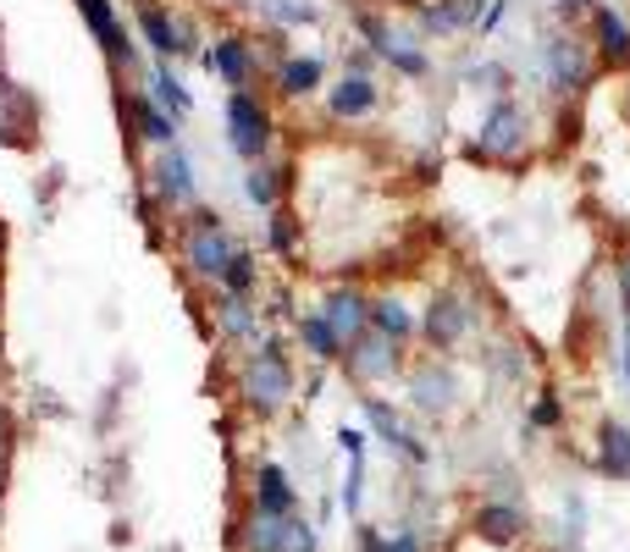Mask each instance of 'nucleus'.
<instances>
[{
	"mask_svg": "<svg viewBox=\"0 0 630 552\" xmlns=\"http://www.w3.org/2000/svg\"><path fill=\"white\" fill-rule=\"evenodd\" d=\"M536 150V117L525 100H492V111L481 117L476 139L465 144V161H487V166H525Z\"/></svg>",
	"mask_w": 630,
	"mask_h": 552,
	"instance_id": "1",
	"label": "nucleus"
},
{
	"mask_svg": "<svg viewBox=\"0 0 630 552\" xmlns=\"http://www.w3.org/2000/svg\"><path fill=\"white\" fill-rule=\"evenodd\" d=\"M232 255H238V238L227 232L221 210L194 205V210H188V221H183V243H177L183 271H188L194 282H216V288H221V271H227V260H232Z\"/></svg>",
	"mask_w": 630,
	"mask_h": 552,
	"instance_id": "2",
	"label": "nucleus"
},
{
	"mask_svg": "<svg viewBox=\"0 0 630 552\" xmlns=\"http://www.w3.org/2000/svg\"><path fill=\"white\" fill-rule=\"evenodd\" d=\"M293 392H298L293 359H287L276 343H260V354H249L243 370H238V403H243L249 414H276V409L293 403Z\"/></svg>",
	"mask_w": 630,
	"mask_h": 552,
	"instance_id": "3",
	"label": "nucleus"
},
{
	"mask_svg": "<svg viewBox=\"0 0 630 552\" xmlns=\"http://www.w3.org/2000/svg\"><path fill=\"white\" fill-rule=\"evenodd\" d=\"M355 23H360V34H366V51L377 56V62H388L399 78H426L432 73V56H426V45L415 40V34H399L382 12H371V7H360L355 12Z\"/></svg>",
	"mask_w": 630,
	"mask_h": 552,
	"instance_id": "4",
	"label": "nucleus"
},
{
	"mask_svg": "<svg viewBox=\"0 0 630 552\" xmlns=\"http://www.w3.org/2000/svg\"><path fill=\"white\" fill-rule=\"evenodd\" d=\"M227 144H232L249 166L271 155V144H276V117H271V106H265L254 89L227 95Z\"/></svg>",
	"mask_w": 630,
	"mask_h": 552,
	"instance_id": "5",
	"label": "nucleus"
},
{
	"mask_svg": "<svg viewBox=\"0 0 630 552\" xmlns=\"http://www.w3.org/2000/svg\"><path fill=\"white\" fill-rule=\"evenodd\" d=\"M404 381H410L415 414H426V420L454 414L459 398H465V376H459V365H448V359H415V365L404 370Z\"/></svg>",
	"mask_w": 630,
	"mask_h": 552,
	"instance_id": "6",
	"label": "nucleus"
},
{
	"mask_svg": "<svg viewBox=\"0 0 630 552\" xmlns=\"http://www.w3.org/2000/svg\"><path fill=\"white\" fill-rule=\"evenodd\" d=\"M470 326H476V310H470V299H465L459 288H437V293L426 299V310H421V343H426L432 354L459 348V343L470 337Z\"/></svg>",
	"mask_w": 630,
	"mask_h": 552,
	"instance_id": "7",
	"label": "nucleus"
},
{
	"mask_svg": "<svg viewBox=\"0 0 630 552\" xmlns=\"http://www.w3.org/2000/svg\"><path fill=\"white\" fill-rule=\"evenodd\" d=\"M410 365H404V348L399 343H388L382 332H366L349 354H344V376L355 381V387H366V392H377L382 381H393V376H404Z\"/></svg>",
	"mask_w": 630,
	"mask_h": 552,
	"instance_id": "8",
	"label": "nucleus"
},
{
	"mask_svg": "<svg viewBox=\"0 0 630 552\" xmlns=\"http://www.w3.org/2000/svg\"><path fill=\"white\" fill-rule=\"evenodd\" d=\"M547 78H553V95H580V89L597 78V51H591L580 34L558 29V34L547 40Z\"/></svg>",
	"mask_w": 630,
	"mask_h": 552,
	"instance_id": "9",
	"label": "nucleus"
},
{
	"mask_svg": "<svg viewBox=\"0 0 630 552\" xmlns=\"http://www.w3.org/2000/svg\"><path fill=\"white\" fill-rule=\"evenodd\" d=\"M315 310H322V321L338 332L344 354H349V348L371 332V293H366V288H355V282H333Z\"/></svg>",
	"mask_w": 630,
	"mask_h": 552,
	"instance_id": "10",
	"label": "nucleus"
},
{
	"mask_svg": "<svg viewBox=\"0 0 630 552\" xmlns=\"http://www.w3.org/2000/svg\"><path fill=\"white\" fill-rule=\"evenodd\" d=\"M139 34H144V45L155 51V62L199 56V51H194V23H183L166 0H139Z\"/></svg>",
	"mask_w": 630,
	"mask_h": 552,
	"instance_id": "11",
	"label": "nucleus"
},
{
	"mask_svg": "<svg viewBox=\"0 0 630 552\" xmlns=\"http://www.w3.org/2000/svg\"><path fill=\"white\" fill-rule=\"evenodd\" d=\"M150 199L161 205V210H177V205H188L194 210V166H188V155L172 144V150H155V161H150Z\"/></svg>",
	"mask_w": 630,
	"mask_h": 552,
	"instance_id": "12",
	"label": "nucleus"
},
{
	"mask_svg": "<svg viewBox=\"0 0 630 552\" xmlns=\"http://www.w3.org/2000/svg\"><path fill=\"white\" fill-rule=\"evenodd\" d=\"M525 530H531V513L520 502H476V513H470V541L498 546V552L520 546Z\"/></svg>",
	"mask_w": 630,
	"mask_h": 552,
	"instance_id": "13",
	"label": "nucleus"
},
{
	"mask_svg": "<svg viewBox=\"0 0 630 552\" xmlns=\"http://www.w3.org/2000/svg\"><path fill=\"white\" fill-rule=\"evenodd\" d=\"M78 12H84L95 45L106 51V62L122 67V73H133L139 56H133V40H128V29H122V18H117V0H78Z\"/></svg>",
	"mask_w": 630,
	"mask_h": 552,
	"instance_id": "14",
	"label": "nucleus"
},
{
	"mask_svg": "<svg viewBox=\"0 0 630 552\" xmlns=\"http://www.w3.org/2000/svg\"><path fill=\"white\" fill-rule=\"evenodd\" d=\"M360 409H366V425H371V431H377L388 447H399V453H404V458H415V464H426V458H432V447H426V442L415 436V425H410V420L393 409V398H382V392H366V398H360Z\"/></svg>",
	"mask_w": 630,
	"mask_h": 552,
	"instance_id": "15",
	"label": "nucleus"
},
{
	"mask_svg": "<svg viewBox=\"0 0 630 552\" xmlns=\"http://www.w3.org/2000/svg\"><path fill=\"white\" fill-rule=\"evenodd\" d=\"M199 67L216 73L232 95H238V89H254V73H260V67H254V45H249L243 34H221L210 51H199Z\"/></svg>",
	"mask_w": 630,
	"mask_h": 552,
	"instance_id": "16",
	"label": "nucleus"
},
{
	"mask_svg": "<svg viewBox=\"0 0 630 552\" xmlns=\"http://www.w3.org/2000/svg\"><path fill=\"white\" fill-rule=\"evenodd\" d=\"M382 111V84L377 78H360V73H344L333 89H327V117L333 122H366Z\"/></svg>",
	"mask_w": 630,
	"mask_h": 552,
	"instance_id": "17",
	"label": "nucleus"
},
{
	"mask_svg": "<svg viewBox=\"0 0 630 552\" xmlns=\"http://www.w3.org/2000/svg\"><path fill=\"white\" fill-rule=\"evenodd\" d=\"M122 122H128V139H144L155 150H172L177 144V117L161 111L150 95H122Z\"/></svg>",
	"mask_w": 630,
	"mask_h": 552,
	"instance_id": "18",
	"label": "nucleus"
},
{
	"mask_svg": "<svg viewBox=\"0 0 630 552\" xmlns=\"http://www.w3.org/2000/svg\"><path fill=\"white\" fill-rule=\"evenodd\" d=\"M586 29H591V51H597V67H630V18H619L613 7H591V18H586Z\"/></svg>",
	"mask_w": 630,
	"mask_h": 552,
	"instance_id": "19",
	"label": "nucleus"
},
{
	"mask_svg": "<svg viewBox=\"0 0 630 552\" xmlns=\"http://www.w3.org/2000/svg\"><path fill=\"white\" fill-rule=\"evenodd\" d=\"M249 508H260V513H276V519H287V513H298V486H293V475L282 469V464H254V486H249Z\"/></svg>",
	"mask_w": 630,
	"mask_h": 552,
	"instance_id": "20",
	"label": "nucleus"
},
{
	"mask_svg": "<svg viewBox=\"0 0 630 552\" xmlns=\"http://www.w3.org/2000/svg\"><path fill=\"white\" fill-rule=\"evenodd\" d=\"M591 464L597 475L608 480H630V425L624 420H597V436H591Z\"/></svg>",
	"mask_w": 630,
	"mask_h": 552,
	"instance_id": "21",
	"label": "nucleus"
},
{
	"mask_svg": "<svg viewBox=\"0 0 630 552\" xmlns=\"http://www.w3.org/2000/svg\"><path fill=\"white\" fill-rule=\"evenodd\" d=\"M371 332H382L388 343H415L421 337V315L399 299V293H371Z\"/></svg>",
	"mask_w": 630,
	"mask_h": 552,
	"instance_id": "22",
	"label": "nucleus"
},
{
	"mask_svg": "<svg viewBox=\"0 0 630 552\" xmlns=\"http://www.w3.org/2000/svg\"><path fill=\"white\" fill-rule=\"evenodd\" d=\"M476 18H481V0H421L415 7V23L426 34H465L476 29Z\"/></svg>",
	"mask_w": 630,
	"mask_h": 552,
	"instance_id": "23",
	"label": "nucleus"
},
{
	"mask_svg": "<svg viewBox=\"0 0 630 552\" xmlns=\"http://www.w3.org/2000/svg\"><path fill=\"white\" fill-rule=\"evenodd\" d=\"M327 84V62L322 56H282L276 62V95L282 100H309Z\"/></svg>",
	"mask_w": 630,
	"mask_h": 552,
	"instance_id": "24",
	"label": "nucleus"
},
{
	"mask_svg": "<svg viewBox=\"0 0 630 552\" xmlns=\"http://www.w3.org/2000/svg\"><path fill=\"white\" fill-rule=\"evenodd\" d=\"M210 321H216V332H221L227 343H260L254 299H232V293H221V299L210 304Z\"/></svg>",
	"mask_w": 630,
	"mask_h": 552,
	"instance_id": "25",
	"label": "nucleus"
},
{
	"mask_svg": "<svg viewBox=\"0 0 630 552\" xmlns=\"http://www.w3.org/2000/svg\"><path fill=\"white\" fill-rule=\"evenodd\" d=\"M287 519H293V513H287ZM287 519H276V513H260V508H249V513L238 519V530H232V546H238V552H282Z\"/></svg>",
	"mask_w": 630,
	"mask_h": 552,
	"instance_id": "26",
	"label": "nucleus"
},
{
	"mask_svg": "<svg viewBox=\"0 0 630 552\" xmlns=\"http://www.w3.org/2000/svg\"><path fill=\"white\" fill-rule=\"evenodd\" d=\"M298 343H304V354H309L315 365H344V343H338V332L322 321V310H298Z\"/></svg>",
	"mask_w": 630,
	"mask_h": 552,
	"instance_id": "27",
	"label": "nucleus"
},
{
	"mask_svg": "<svg viewBox=\"0 0 630 552\" xmlns=\"http://www.w3.org/2000/svg\"><path fill=\"white\" fill-rule=\"evenodd\" d=\"M265 243H271V255H276V260H287V266L304 255V221H298V210H293V205L265 210Z\"/></svg>",
	"mask_w": 630,
	"mask_h": 552,
	"instance_id": "28",
	"label": "nucleus"
},
{
	"mask_svg": "<svg viewBox=\"0 0 630 552\" xmlns=\"http://www.w3.org/2000/svg\"><path fill=\"white\" fill-rule=\"evenodd\" d=\"M282 183H287V172H282V166L254 161V166L243 172V199H249V205H260V210H276V205H282Z\"/></svg>",
	"mask_w": 630,
	"mask_h": 552,
	"instance_id": "29",
	"label": "nucleus"
},
{
	"mask_svg": "<svg viewBox=\"0 0 630 552\" xmlns=\"http://www.w3.org/2000/svg\"><path fill=\"white\" fill-rule=\"evenodd\" d=\"M150 100L161 106V111H172L177 122L194 111V100H188V89H183V78L166 67V62H155V73H150Z\"/></svg>",
	"mask_w": 630,
	"mask_h": 552,
	"instance_id": "30",
	"label": "nucleus"
},
{
	"mask_svg": "<svg viewBox=\"0 0 630 552\" xmlns=\"http://www.w3.org/2000/svg\"><path fill=\"white\" fill-rule=\"evenodd\" d=\"M254 288H260V260H254V249L238 243V255H232L227 271H221V293H232V299H254Z\"/></svg>",
	"mask_w": 630,
	"mask_h": 552,
	"instance_id": "31",
	"label": "nucleus"
},
{
	"mask_svg": "<svg viewBox=\"0 0 630 552\" xmlns=\"http://www.w3.org/2000/svg\"><path fill=\"white\" fill-rule=\"evenodd\" d=\"M360 552H426L421 546V530H393V535H382L377 524H360Z\"/></svg>",
	"mask_w": 630,
	"mask_h": 552,
	"instance_id": "32",
	"label": "nucleus"
},
{
	"mask_svg": "<svg viewBox=\"0 0 630 552\" xmlns=\"http://www.w3.org/2000/svg\"><path fill=\"white\" fill-rule=\"evenodd\" d=\"M531 425H536V431H558V425H564V398H558L553 387L536 392V403H531Z\"/></svg>",
	"mask_w": 630,
	"mask_h": 552,
	"instance_id": "33",
	"label": "nucleus"
},
{
	"mask_svg": "<svg viewBox=\"0 0 630 552\" xmlns=\"http://www.w3.org/2000/svg\"><path fill=\"white\" fill-rule=\"evenodd\" d=\"M487 365H492L503 381H520V376H525V348H520V343H514V348H509V343H498V348L487 354Z\"/></svg>",
	"mask_w": 630,
	"mask_h": 552,
	"instance_id": "34",
	"label": "nucleus"
},
{
	"mask_svg": "<svg viewBox=\"0 0 630 552\" xmlns=\"http://www.w3.org/2000/svg\"><path fill=\"white\" fill-rule=\"evenodd\" d=\"M315 546H322V535H315V524L309 519H287V535H282V552H315Z\"/></svg>",
	"mask_w": 630,
	"mask_h": 552,
	"instance_id": "35",
	"label": "nucleus"
},
{
	"mask_svg": "<svg viewBox=\"0 0 630 552\" xmlns=\"http://www.w3.org/2000/svg\"><path fill=\"white\" fill-rule=\"evenodd\" d=\"M271 12H276L282 23H315V12H309V7H298V0H271Z\"/></svg>",
	"mask_w": 630,
	"mask_h": 552,
	"instance_id": "36",
	"label": "nucleus"
},
{
	"mask_svg": "<svg viewBox=\"0 0 630 552\" xmlns=\"http://www.w3.org/2000/svg\"><path fill=\"white\" fill-rule=\"evenodd\" d=\"M338 447H344L349 458H366V436H360L355 425H344V431H338Z\"/></svg>",
	"mask_w": 630,
	"mask_h": 552,
	"instance_id": "37",
	"label": "nucleus"
},
{
	"mask_svg": "<svg viewBox=\"0 0 630 552\" xmlns=\"http://www.w3.org/2000/svg\"><path fill=\"white\" fill-rule=\"evenodd\" d=\"M613 277H619V299H624V310H630V243L619 249V266H613Z\"/></svg>",
	"mask_w": 630,
	"mask_h": 552,
	"instance_id": "38",
	"label": "nucleus"
},
{
	"mask_svg": "<svg viewBox=\"0 0 630 552\" xmlns=\"http://www.w3.org/2000/svg\"><path fill=\"white\" fill-rule=\"evenodd\" d=\"M558 7H564L569 18H591V7H597V0H558Z\"/></svg>",
	"mask_w": 630,
	"mask_h": 552,
	"instance_id": "39",
	"label": "nucleus"
},
{
	"mask_svg": "<svg viewBox=\"0 0 630 552\" xmlns=\"http://www.w3.org/2000/svg\"><path fill=\"white\" fill-rule=\"evenodd\" d=\"M503 7H509V0H492L487 18H481V29H498V23H503Z\"/></svg>",
	"mask_w": 630,
	"mask_h": 552,
	"instance_id": "40",
	"label": "nucleus"
},
{
	"mask_svg": "<svg viewBox=\"0 0 630 552\" xmlns=\"http://www.w3.org/2000/svg\"><path fill=\"white\" fill-rule=\"evenodd\" d=\"M624 376H630V332H624Z\"/></svg>",
	"mask_w": 630,
	"mask_h": 552,
	"instance_id": "41",
	"label": "nucleus"
},
{
	"mask_svg": "<svg viewBox=\"0 0 630 552\" xmlns=\"http://www.w3.org/2000/svg\"><path fill=\"white\" fill-rule=\"evenodd\" d=\"M0 255H7V221H0Z\"/></svg>",
	"mask_w": 630,
	"mask_h": 552,
	"instance_id": "42",
	"label": "nucleus"
}]
</instances>
